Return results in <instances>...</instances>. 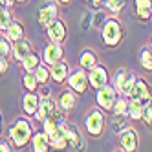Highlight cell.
Here are the masks:
<instances>
[{
  "label": "cell",
  "mask_w": 152,
  "mask_h": 152,
  "mask_svg": "<svg viewBox=\"0 0 152 152\" xmlns=\"http://www.w3.org/2000/svg\"><path fill=\"white\" fill-rule=\"evenodd\" d=\"M99 64V57H97V53L94 50H83L81 51V55H79V68L86 70V72H90L94 66H97Z\"/></svg>",
  "instance_id": "19"
},
{
  "label": "cell",
  "mask_w": 152,
  "mask_h": 152,
  "mask_svg": "<svg viewBox=\"0 0 152 152\" xmlns=\"http://www.w3.org/2000/svg\"><path fill=\"white\" fill-rule=\"evenodd\" d=\"M13 15H11V9H4V11H0V31H6L9 26L13 22Z\"/></svg>",
  "instance_id": "32"
},
{
  "label": "cell",
  "mask_w": 152,
  "mask_h": 152,
  "mask_svg": "<svg viewBox=\"0 0 152 152\" xmlns=\"http://www.w3.org/2000/svg\"><path fill=\"white\" fill-rule=\"evenodd\" d=\"M128 97H134V99L141 101L145 106H152V86L145 79H139L137 77L134 88H132V94H130Z\"/></svg>",
  "instance_id": "10"
},
{
  "label": "cell",
  "mask_w": 152,
  "mask_h": 152,
  "mask_svg": "<svg viewBox=\"0 0 152 152\" xmlns=\"http://www.w3.org/2000/svg\"><path fill=\"white\" fill-rule=\"evenodd\" d=\"M119 147H121V150H125V152L137 150V147H139V136H137V132H136L134 128L126 126L125 130L119 132Z\"/></svg>",
  "instance_id": "12"
},
{
  "label": "cell",
  "mask_w": 152,
  "mask_h": 152,
  "mask_svg": "<svg viewBox=\"0 0 152 152\" xmlns=\"http://www.w3.org/2000/svg\"><path fill=\"white\" fill-rule=\"evenodd\" d=\"M57 2H59V6H68L72 0H57Z\"/></svg>",
  "instance_id": "38"
},
{
  "label": "cell",
  "mask_w": 152,
  "mask_h": 152,
  "mask_svg": "<svg viewBox=\"0 0 152 152\" xmlns=\"http://www.w3.org/2000/svg\"><path fill=\"white\" fill-rule=\"evenodd\" d=\"M150 11H152V0H150Z\"/></svg>",
  "instance_id": "43"
},
{
  "label": "cell",
  "mask_w": 152,
  "mask_h": 152,
  "mask_svg": "<svg viewBox=\"0 0 152 152\" xmlns=\"http://www.w3.org/2000/svg\"><path fill=\"white\" fill-rule=\"evenodd\" d=\"M39 101H40V97H39L37 92L26 90V94L22 95V110H24V114H26L28 117L35 115L37 108H39Z\"/></svg>",
  "instance_id": "17"
},
{
  "label": "cell",
  "mask_w": 152,
  "mask_h": 152,
  "mask_svg": "<svg viewBox=\"0 0 152 152\" xmlns=\"http://www.w3.org/2000/svg\"><path fill=\"white\" fill-rule=\"evenodd\" d=\"M104 125H106V117H104V114H103V110L99 106L86 114L84 126H86V132H88L92 137H99L103 134V130H104Z\"/></svg>",
  "instance_id": "5"
},
{
  "label": "cell",
  "mask_w": 152,
  "mask_h": 152,
  "mask_svg": "<svg viewBox=\"0 0 152 152\" xmlns=\"http://www.w3.org/2000/svg\"><path fill=\"white\" fill-rule=\"evenodd\" d=\"M22 84H24V88L29 90V92H37V90H39V86H40L33 72H26V75L22 77Z\"/></svg>",
  "instance_id": "30"
},
{
  "label": "cell",
  "mask_w": 152,
  "mask_h": 152,
  "mask_svg": "<svg viewBox=\"0 0 152 152\" xmlns=\"http://www.w3.org/2000/svg\"><path fill=\"white\" fill-rule=\"evenodd\" d=\"M125 39V26L117 17H106L101 26V40L106 48H117Z\"/></svg>",
  "instance_id": "1"
},
{
  "label": "cell",
  "mask_w": 152,
  "mask_h": 152,
  "mask_svg": "<svg viewBox=\"0 0 152 152\" xmlns=\"http://www.w3.org/2000/svg\"><path fill=\"white\" fill-rule=\"evenodd\" d=\"M136 81H137V75H136L134 72H130V70H126V68H119V70H115V73H114L112 86L117 90L119 95L128 97L130 94H132V88H134Z\"/></svg>",
  "instance_id": "3"
},
{
  "label": "cell",
  "mask_w": 152,
  "mask_h": 152,
  "mask_svg": "<svg viewBox=\"0 0 152 152\" xmlns=\"http://www.w3.org/2000/svg\"><path fill=\"white\" fill-rule=\"evenodd\" d=\"M66 83H68V88H72L77 95H81V94H84L86 90H88V86H90L88 84V72L83 70V68L70 72Z\"/></svg>",
  "instance_id": "9"
},
{
  "label": "cell",
  "mask_w": 152,
  "mask_h": 152,
  "mask_svg": "<svg viewBox=\"0 0 152 152\" xmlns=\"http://www.w3.org/2000/svg\"><path fill=\"white\" fill-rule=\"evenodd\" d=\"M0 132H2V114H0Z\"/></svg>",
  "instance_id": "40"
},
{
  "label": "cell",
  "mask_w": 152,
  "mask_h": 152,
  "mask_svg": "<svg viewBox=\"0 0 152 152\" xmlns=\"http://www.w3.org/2000/svg\"><path fill=\"white\" fill-rule=\"evenodd\" d=\"M42 64V57L39 55V53H35V51H31L29 55L20 62V66H22V70L24 72H35L39 66Z\"/></svg>",
  "instance_id": "24"
},
{
  "label": "cell",
  "mask_w": 152,
  "mask_h": 152,
  "mask_svg": "<svg viewBox=\"0 0 152 152\" xmlns=\"http://www.w3.org/2000/svg\"><path fill=\"white\" fill-rule=\"evenodd\" d=\"M0 57L9 59V61H11V57H13V42L9 40L6 35L0 37Z\"/></svg>",
  "instance_id": "28"
},
{
  "label": "cell",
  "mask_w": 152,
  "mask_h": 152,
  "mask_svg": "<svg viewBox=\"0 0 152 152\" xmlns=\"http://www.w3.org/2000/svg\"><path fill=\"white\" fill-rule=\"evenodd\" d=\"M50 75H51V81H55L57 84L66 83L68 75H70V66H68V62L59 61V62L53 64V66H50Z\"/></svg>",
  "instance_id": "16"
},
{
  "label": "cell",
  "mask_w": 152,
  "mask_h": 152,
  "mask_svg": "<svg viewBox=\"0 0 152 152\" xmlns=\"http://www.w3.org/2000/svg\"><path fill=\"white\" fill-rule=\"evenodd\" d=\"M31 147H33L35 152H48L51 148L50 145V137L44 130H40V132H33L31 136Z\"/></svg>",
  "instance_id": "20"
},
{
  "label": "cell",
  "mask_w": 152,
  "mask_h": 152,
  "mask_svg": "<svg viewBox=\"0 0 152 152\" xmlns=\"http://www.w3.org/2000/svg\"><path fill=\"white\" fill-rule=\"evenodd\" d=\"M61 130L64 132V136H66V141H68V150H81L83 148V136L79 132L77 125L70 123L68 119H64V121H61Z\"/></svg>",
  "instance_id": "8"
},
{
  "label": "cell",
  "mask_w": 152,
  "mask_h": 152,
  "mask_svg": "<svg viewBox=\"0 0 152 152\" xmlns=\"http://www.w3.org/2000/svg\"><path fill=\"white\" fill-rule=\"evenodd\" d=\"M46 35H48L50 42L62 44V42L66 40V37H68V28H66V24H64V20L57 18L53 24H50V26L46 28Z\"/></svg>",
  "instance_id": "13"
},
{
  "label": "cell",
  "mask_w": 152,
  "mask_h": 152,
  "mask_svg": "<svg viewBox=\"0 0 152 152\" xmlns=\"http://www.w3.org/2000/svg\"><path fill=\"white\" fill-rule=\"evenodd\" d=\"M0 37H2V31H0Z\"/></svg>",
  "instance_id": "44"
},
{
  "label": "cell",
  "mask_w": 152,
  "mask_h": 152,
  "mask_svg": "<svg viewBox=\"0 0 152 152\" xmlns=\"http://www.w3.org/2000/svg\"><path fill=\"white\" fill-rule=\"evenodd\" d=\"M62 57H64V48L62 44H57V42H50L44 48V53H42V61L48 66H53L55 62L62 61Z\"/></svg>",
  "instance_id": "14"
},
{
  "label": "cell",
  "mask_w": 152,
  "mask_h": 152,
  "mask_svg": "<svg viewBox=\"0 0 152 152\" xmlns=\"http://www.w3.org/2000/svg\"><path fill=\"white\" fill-rule=\"evenodd\" d=\"M86 2H92L95 7H101L103 6V0H86Z\"/></svg>",
  "instance_id": "37"
},
{
  "label": "cell",
  "mask_w": 152,
  "mask_h": 152,
  "mask_svg": "<svg viewBox=\"0 0 152 152\" xmlns=\"http://www.w3.org/2000/svg\"><path fill=\"white\" fill-rule=\"evenodd\" d=\"M148 48H150V50H152V39H150V44H148Z\"/></svg>",
  "instance_id": "42"
},
{
  "label": "cell",
  "mask_w": 152,
  "mask_h": 152,
  "mask_svg": "<svg viewBox=\"0 0 152 152\" xmlns=\"http://www.w3.org/2000/svg\"><path fill=\"white\" fill-rule=\"evenodd\" d=\"M62 110V108L59 106L57 99H53L51 95H40V101H39V108H37V112H35V119L37 121H44V119L51 117V115H55Z\"/></svg>",
  "instance_id": "6"
},
{
  "label": "cell",
  "mask_w": 152,
  "mask_h": 152,
  "mask_svg": "<svg viewBox=\"0 0 152 152\" xmlns=\"http://www.w3.org/2000/svg\"><path fill=\"white\" fill-rule=\"evenodd\" d=\"M33 51V44L24 37V39H20V40H17V42H13V61L15 62H22L29 53Z\"/></svg>",
  "instance_id": "15"
},
{
  "label": "cell",
  "mask_w": 152,
  "mask_h": 152,
  "mask_svg": "<svg viewBox=\"0 0 152 152\" xmlns=\"http://www.w3.org/2000/svg\"><path fill=\"white\" fill-rule=\"evenodd\" d=\"M4 35H6L9 40H11V42H17V40H20V39H24V35H26L24 24L18 22V20H13L11 26H9V28L4 31Z\"/></svg>",
  "instance_id": "22"
},
{
  "label": "cell",
  "mask_w": 152,
  "mask_h": 152,
  "mask_svg": "<svg viewBox=\"0 0 152 152\" xmlns=\"http://www.w3.org/2000/svg\"><path fill=\"white\" fill-rule=\"evenodd\" d=\"M7 70H9V59L0 57V77H2V75H6Z\"/></svg>",
  "instance_id": "35"
},
{
  "label": "cell",
  "mask_w": 152,
  "mask_h": 152,
  "mask_svg": "<svg viewBox=\"0 0 152 152\" xmlns=\"http://www.w3.org/2000/svg\"><path fill=\"white\" fill-rule=\"evenodd\" d=\"M117 95L119 94H117V90L112 84H104V86H101V88L97 90L95 103H97V106H99L103 112H112V106H114V103L117 99Z\"/></svg>",
  "instance_id": "7"
},
{
  "label": "cell",
  "mask_w": 152,
  "mask_h": 152,
  "mask_svg": "<svg viewBox=\"0 0 152 152\" xmlns=\"http://www.w3.org/2000/svg\"><path fill=\"white\" fill-rule=\"evenodd\" d=\"M50 137V145H51V148H57V150H68V141H66V136H64V132L61 130V126H59V130L55 134H51V136H48Z\"/></svg>",
  "instance_id": "25"
},
{
  "label": "cell",
  "mask_w": 152,
  "mask_h": 152,
  "mask_svg": "<svg viewBox=\"0 0 152 152\" xmlns=\"http://www.w3.org/2000/svg\"><path fill=\"white\" fill-rule=\"evenodd\" d=\"M108 81H110V73H108L106 66H103V64H97V66H94L88 72V84L94 90H99L101 86L108 84Z\"/></svg>",
  "instance_id": "11"
},
{
  "label": "cell",
  "mask_w": 152,
  "mask_h": 152,
  "mask_svg": "<svg viewBox=\"0 0 152 152\" xmlns=\"http://www.w3.org/2000/svg\"><path fill=\"white\" fill-rule=\"evenodd\" d=\"M141 121H143L147 126H152V106H145V110H143V117H141Z\"/></svg>",
  "instance_id": "33"
},
{
  "label": "cell",
  "mask_w": 152,
  "mask_h": 152,
  "mask_svg": "<svg viewBox=\"0 0 152 152\" xmlns=\"http://www.w3.org/2000/svg\"><path fill=\"white\" fill-rule=\"evenodd\" d=\"M139 64L145 72H152V50L148 46L139 50Z\"/></svg>",
  "instance_id": "27"
},
{
  "label": "cell",
  "mask_w": 152,
  "mask_h": 152,
  "mask_svg": "<svg viewBox=\"0 0 152 152\" xmlns=\"http://www.w3.org/2000/svg\"><path fill=\"white\" fill-rule=\"evenodd\" d=\"M112 112L115 114V117H126L128 115V97L117 95V99L112 106Z\"/></svg>",
  "instance_id": "26"
},
{
  "label": "cell",
  "mask_w": 152,
  "mask_h": 152,
  "mask_svg": "<svg viewBox=\"0 0 152 152\" xmlns=\"http://www.w3.org/2000/svg\"><path fill=\"white\" fill-rule=\"evenodd\" d=\"M13 150H15V147H13L11 141H9V137L7 139L0 137V152H13Z\"/></svg>",
  "instance_id": "34"
},
{
  "label": "cell",
  "mask_w": 152,
  "mask_h": 152,
  "mask_svg": "<svg viewBox=\"0 0 152 152\" xmlns=\"http://www.w3.org/2000/svg\"><path fill=\"white\" fill-rule=\"evenodd\" d=\"M57 103H59V106L62 108L64 112H70V110H73V108L77 106V94H75L72 88L62 90V92L59 94Z\"/></svg>",
  "instance_id": "18"
},
{
  "label": "cell",
  "mask_w": 152,
  "mask_h": 152,
  "mask_svg": "<svg viewBox=\"0 0 152 152\" xmlns=\"http://www.w3.org/2000/svg\"><path fill=\"white\" fill-rule=\"evenodd\" d=\"M2 4H4L6 9H11V7L17 4V0H2Z\"/></svg>",
  "instance_id": "36"
},
{
  "label": "cell",
  "mask_w": 152,
  "mask_h": 152,
  "mask_svg": "<svg viewBox=\"0 0 152 152\" xmlns=\"http://www.w3.org/2000/svg\"><path fill=\"white\" fill-rule=\"evenodd\" d=\"M143 110H145V104L134 99V97H128V119H132V121H141V117H143Z\"/></svg>",
  "instance_id": "23"
},
{
  "label": "cell",
  "mask_w": 152,
  "mask_h": 152,
  "mask_svg": "<svg viewBox=\"0 0 152 152\" xmlns=\"http://www.w3.org/2000/svg\"><path fill=\"white\" fill-rule=\"evenodd\" d=\"M33 132H35V130H33V125H31L29 119L28 117H18L15 123L9 125V128H7V137L13 143V147L22 148V147H26L29 141H31Z\"/></svg>",
  "instance_id": "2"
},
{
  "label": "cell",
  "mask_w": 152,
  "mask_h": 152,
  "mask_svg": "<svg viewBox=\"0 0 152 152\" xmlns=\"http://www.w3.org/2000/svg\"><path fill=\"white\" fill-rule=\"evenodd\" d=\"M59 17H61V11H59L57 0H46L37 7V22L42 29H46L50 24H53Z\"/></svg>",
  "instance_id": "4"
},
{
  "label": "cell",
  "mask_w": 152,
  "mask_h": 152,
  "mask_svg": "<svg viewBox=\"0 0 152 152\" xmlns=\"http://www.w3.org/2000/svg\"><path fill=\"white\" fill-rule=\"evenodd\" d=\"M134 11H136V17L141 20V22H147V20L152 17L150 0H134Z\"/></svg>",
  "instance_id": "21"
},
{
  "label": "cell",
  "mask_w": 152,
  "mask_h": 152,
  "mask_svg": "<svg viewBox=\"0 0 152 152\" xmlns=\"http://www.w3.org/2000/svg\"><path fill=\"white\" fill-rule=\"evenodd\" d=\"M24 2H28V0H17V4H24Z\"/></svg>",
  "instance_id": "41"
},
{
  "label": "cell",
  "mask_w": 152,
  "mask_h": 152,
  "mask_svg": "<svg viewBox=\"0 0 152 152\" xmlns=\"http://www.w3.org/2000/svg\"><path fill=\"white\" fill-rule=\"evenodd\" d=\"M35 73V77H37V81H39V84H48V81L51 79V75H50V68H48V64H40V66L33 72Z\"/></svg>",
  "instance_id": "31"
},
{
  "label": "cell",
  "mask_w": 152,
  "mask_h": 152,
  "mask_svg": "<svg viewBox=\"0 0 152 152\" xmlns=\"http://www.w3.org/2000/svg\"><path fill=\"white\" fill-rule=\"evenodd\" d=\"M126 0H103V6L110 11L112 15H119L125 9Z\"/></svg>",
  "instance_id": "29"
},
{
  "label": "cell",
  "mask_w": 152,
  "mask_h": 152,
  "mask_svg": "<svg viewBox=\"0 0 152 152\" xmlns=\"http://www.w3.org/2000/svg\"><path fill=\"white\" fill-rule=\"evenodd\" d=\"M4 9H6V7H4V4H2V0H0V11H4Z\"/></svg>",
  "instance_id": "39"
}]
</instances>
